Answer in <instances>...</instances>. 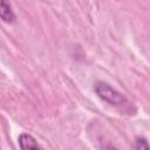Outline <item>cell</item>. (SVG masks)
Listing matches in <instances>:
<instances>
[{"instance_id":"6da1fadb","label":"cell","mask_w":150,"mask_h":150,"mask_svg":"<svg viewBox=\"0 0 150 150\" xmlns=\"http://www.w3.org/2000/svg\"><path fill=\"white\" fill-rule=\"evenodd\" d=\"M95 91L96 94L105 102H108L111 105L121 107L128 102L127 97L115 88H112L110 84L105 82H98L95 86Z\"/></svg>"},{"instance_id":"7a4b0ae2","label":"cell","mask_w":150,"mask_h":150,"mask_svg":"<svg viewBox=\"0 0 150 150\" xmlns=\"http://www.w3.org/2000/svg\"><path fill=\"white\" fill-rule=\"evenodd\" d=\"M18 143L21 150H43L38 141L27 132H22L19 135Z\"/></svg>"},{"instance_id":"3957f363","label":"cell","mask_w":150,"mask_h":150,"mask_svg":"<svg viewBox=\"0 0 150 150\" xmlns=\"http://www.w3.org/2000/svg\"><path fill=\"white\" fill-rule=\"evenodd\" d=\"M0 19L7 23H12L16 19V15L12 9L11 4L4 0H0Z\"/></svg>"},{"instance_id":"277c9868","label":"cell","mask_w":150,"mask_h":150,"mask_svg":"<svg viewBox=\"0 0 150 150\" xmlns=\"http://www.w3.org/2000/svg\"><path fill=\"white\" fill-rule=\"evenodd\" d=\"M136 150H149V144H148V141L144 138V137H138L136 139Z\"/></svg>"},{"instance_id":"5b68a950","label":"cell","mask_w":150,"mask_h":150,"mask_svg":"<svg viewBox=\"0 0 150 150\" xmlns=\"http://www.w3.org/2000/svg\"><path fill=\"white\" fill-rule=\"evenodd\" d=\"M104 150H118V149H116V148H115V146H112V145H107Z\"/></svg>"}]
</instances>
